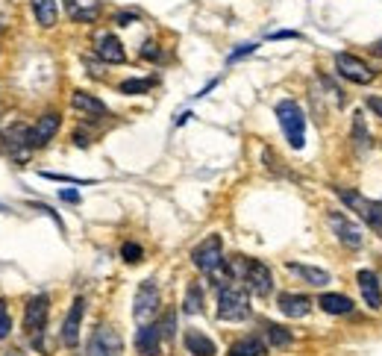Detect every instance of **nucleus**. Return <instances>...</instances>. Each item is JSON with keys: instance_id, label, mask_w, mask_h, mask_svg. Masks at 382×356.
Here are the masks:
<instances>
[{"instance_id": "3", "label": "nucleus", "mask_w": 382, "mask_h": 356, "mask_svg": "<svg viewBox=\"0 0 382 356\" xmlns=\"http://www.w3.org/2000/svg\"><path fill=\"white\" fill-rule=\"evenodd\" d=\"M191 262H194L197 271L209 274V277H212L215 271H221L224 262H227V259H224V241H221V236H215V233L206 236L200 245L191 250Z\"/></svg>"}, {"instance_id": "17", "label": "nucleus", "mask_w": 382, "mask_h": 356, "mask_svg": "<svg viewBox=\"0 0 382 356\" xmlns=\"http://www.w3.org/2000/svg\"><path fill=\"white\" fill-rule=\"evenodd\" d=\"M279 312L286 318H306L312 312V300L306 295H294V291H286V295H279Z\"/></svg>"}, {"instance_id": "24", "label": "nucleus", "mask_w": 382, "mask_h": 356, "mask_svg": "<svg viewBox=\"0 0 382 356\" xmlns=\"http://www.w3.org/2000/svg\"><path fill=\"white\" fill-rule=\"evenodd\" d=\"M265 338H268L271 348H288L294 342L291 330H286L282 324H265Z\"/></svg>"}, {"instance_id": "18", "label": "nucleus", "mask_w": 382, "mask_h": 356, "mask_svg": "<svg viewBox=\"0 0 382 356\" xmlns=\"http://www.w3.org/2000/svg\"><path fill=\"white\" fill-rule=\"evenodd\" d=\"M318 306L326 315H350L353 312V300L347 295H336V291H326L318 298Z\"/></svg>"}, {"instance_id": "7", "label": "nucleus", "mask_w": 382, "mask_h": 356, "mask_svg": "<svg viewBox=\"0 0 382 356\" xmlns=\"http://www.w3.org/2000/svg\"><path fill=\"white\" fill-rule=\"evenodd\" d=\"M336 71H338V77L350 80V83H356V86H368L376 77L371 65L359 56H353V53H336Z\"/></svg>"}, {"instance_id": "5", "label": "nucleus", "mask_w": 382, "mask_h": 356, "mask_svg": "<svg viewBox=\"0 0 382 356\" xmlns=\"http://www.w3.org/2000/svg\"><path fill=\"white\" fill-rule=\"evenodd\" d=\"M47 315H51V298L47 295H36L27 303V312H24V330L30 333V338L36 342V348H42V333H44V324Z\"/></svg>"}, {"instance_id": "2", "label": "nucleus", "mask_w": 382, "mask_h": 356, "mask_svg": "<svg viewBox=\"0 0 382 356\" xmlns=\"http://www.w3.org/2000/svg\"><path fill=\"white\" fill-rule=\"evenodd\" d=\"M276 118H279V127H282V133H286L291 148L303 151V144H306V115H303V109L294 101H279L276 103Z\"/></svg>"}, {"instance_id": "21", "label": "nucleus", "mask_w": 382, "mask_h": 356, "mask_svg": "<svg viewBox=\"0 0 382 356\" xmlns=\"http://www.w3.org/2000/svg\"><path fill=\"white\" fill-rule=\"evenodd\" d=\"M32 6V15L42 27H56V18H59V9H56V0H30Z\"/></svg>"}, {"instance_id": "41", "label": "nucleus", "mask_w": 382, "mask_h": 356, "mask_svg": "<svg viewBox=\"0 0 382 356\" xmlns=\"http://www.w3.org/2000/svg\"><path fill=\"white\" fill-rule=\"evenodd\" d=\"M65 4H68V6H71V9H74V4H77V0H65Z\"/></svg>"}, {"instance_id": "28", "label": "nucleus", "mask_w": 382, "mask_h": 356, "mask_svg": "<svg viewBox=\"0 0 382 356\" xmlns=\"http://www.w3.org/2000/svg\"><path fill=\"white\" fill-rule=\"evenodd\" d=\"M121 256H124V262L139 265L141 259H144V250H141V245H136V241H124V245H121Z\"/></svg>"}, {"instance_id": "1", "label": "nucleus", "mask_w": 382, "mask_h": 356, "mask_svg": "<svg viewBox=\"0 0 382 356\" xmlns=\"http://www.w3.org/2000/svg\"><path fill=\"white\" fill-rule=\"evenodd\" d=\"M250 315V298H247V286L227 283L218 291V318L221 321H244Z\"/></svg>"}, {"instance_id": "35", "label": "nucleus", "mask_w": 382, "mask_h": 356, "mask_svg": "<svg viewBox=\"0 0 382 356\" xmlns=\"http://www.w3.org/2000/svg\"><path fill=\"white\" fill-rule=\"evenodd\" d=\"M253 51H256V44H241V47H238V51H236V53H229V62H238L241 56H250Z\"/></svg>"}, {"instance_id": "33", "label": "nucleus", "mask_w": 382, "mask_h": 356, "mask_svg": "<svg viewBox=\"0 0 382 356\" xmlns=\"http://www.w3.org/2000/svg\"><path fill=\"white\" fill-rule=\"evenodd\" d=\"M162 56V51H159V47L153 44V42H147L144 47H141V59H151V62H156Z\"/></svg>"}, {"instance_id": "20", "label": "nucleus", "mask_w": 382, "mask_h": 356, "mask_svg": "<svg viewBox=\"0 0 382 356\" xmlns=\"http://www.w3.org/2000/svg\"><path fill=\"white\" fill-rule=\"evenodd\" d=\"M286 268L291 271V274H297V277H303L309 286H326L329 283V274L324 271V268H312V265H300V262H286Z\"/></svg>"}, {"instance_id": "11", "label": "nucleus", "mask_w": 382, "mask_h": 356, "mask_svg": "<svg viewBox=\"0 0 382 356\" xmlns=\"http://www.w3.org/2000/svg\"><path fill=\"white\" fill-rule=\"evenodd\" d=\"M59 127H62L59 112H47V115H42L30 127V148H44V144L59 133Z\"/></svg>"}, {"instance_id": "4", "label": "nucleus", "mask_w": 382, "mask_h": 356, "mask_svg": "<svg viewBox=\"0 0 382 356\" xmlns=\"http://www.w3.org/2000/svg\"><path fill=\"white\" fill-rule=\"evenodd\" d=\"M336 194L338 198L353 209V212H359V218L371 227V230L376 233V236H382V206L379 203H374V201H368V198H362L359 191H353V189H336Z\"/></svg>"}, {"instance_id": "12", "label": "nucleus", "mask_w": 382, "mask_h": 356, "mask_svg": "<svg viewBox=\"0 0 382 356\" xmlns=\"http://www.w3.org/2000/svg\"><path fill=\"white\" fill-rule=\"evenodd\" d=\"M82 315H86V300H82V298H74L71 312H68V318H65V324H62V345H65V348H77Z\"/></svg>"}, {"instance_id": "26", "label": "nucleus", "mask_w": 382, "mask_h": 356, "mask_svg": "<svg viewBox=\"0 0 382 356\" xmlns=\"http://www.w3.org/2000/svg\"><path fill=\"white\" fill-rule=\"evenodd\" d=\"M353 141H356L359 151L371 148V129H368V124H364L362 112H356V115H353Z\"/></svg>"}, {"instance_id": "16", "label": "nucleus", "mask_w": 382, "mask_h": 356, "mask_svg": "<svg viewBox=\"0 0 382 356\" xmlns=\"http://www.w3.org/2000/svg\"><path fill=\"white\" fill-rule=\"evenodd\" d=\"M97 56L109 65H121L127 62V51L118 36H112V32H103V36H97Z\"/></svg>"}, {"instance_id": "29", "label": "nucleus", "mask_w": 382, "mask_h": 356, "mask_svg": "<svg viewBox=\"0 0 382 356\" xmlns=\"http://www.w3.org/2000/svg\"><path fill=\"white\" fill-rule=\"evenodd\" d=\"M44 180H56V183H74V186H91L94 180H79V177H68V174H53V171H42Z\"/></svg>"}, {"instance_id": "19", "label": "nucleus", "mask_w": 382, "mask_h": 356, "mask_svg": "<svg viewBox=\"0 0 382 356\" xmlns=\"http://www.w3.org/2000/svg\"><path fill=\"white\" fill-rule=\"evenodd\" d=\"M186 350L191 356H215V353H218L215 342H212L209 336H203L200 330H189L186 333Z\"/></svg>"}, {"instance_id": "39", "label": "nucleus", "mask_w": 382, "mask_h": 356, "mask_svg": "<svg viewBox=\"0 0 382 356\" xmlns=\"http://www.w3.org/2000/svg\"><path fill=\"white\" fill-rule=\"evenodd\" d=\"M74 144H77V148H89V136H82V133H74Z\"/></svg>"}, {"instance_id": "23", "label": "nucleus", "mask_w": 382, "mask_h": 356, "mask_svg": "<svg viewBox=\"0 0 382 356\" xmlns=\"http://www.w3.org/2000/svg\"><path fill=\"white\" fill-rule=\"evenodd\" d=\"M265 353H268V345L256 336H247L229 348V356H265Z\"/></svg>"}, {"instance_id": "13", "label": "nucleus", "mask_w": 382, "mask_h": 356, "mask_svg": "<svg viewBox=\"0 0 382 356\" xmlns=\"http://www.w3.org/2000/svg\"><path fill=\"white\" fill-rule=\"evenodd\" d=\"M162 327L156 321L151 324H141V330L136 333V348L141 356H159L162 353Z\"/></svg>"}, {"instance_id": "6", "label": "nucleus", "mask_w": 382, "mask_h": 356, "mask_svg": "<svg viewBox=\"0 0 382 356\" xmlns=\"http://www.w3.org/2000/svg\"><path fill=\"white\" fill-rule=\"evenodd\" d=\"M156 312H159V288L153 280H144L136 291V300H132V318L139 324H151L156 321Z\"/></svg>"}, {"instance_id": "9", "label": "nucleus", "mask_w": 382, "mask_h": 356, "mask_svg": "<svg viewBox=\"0 0 382 356\" xmlns=\"http://www.w3.org/2000/svg\"><path fill=\"white\" fill-rule=\"evenodd\" d=\"M244 286L247 291H253L259 298H268L274 291V274L271 268L259 262V259H247V271H244Z\"/></svg>"}, {"instance_id": "27", "label": "nucleus", "mask_w": 382, "mask_h": 356, "mask_svg": "<svg viewBox=\"0 0 382 356\" xmlns=\"http://www.w3.org/2000/svg\"><path fill=\"white\" fill-rule=\"evenodd\" d=\"M156 86L153 77H136V80H124L121 83V94H144Z\"/></svg>"}, {"instance_id": "32", "label": "nucleus", "mask_w": 382, "mask_h": 356, "mask_svg": "<svg viewBox=\"0 0 382 356\" xmlns=\"http://www.w3.org/2000/svg\"><path fill=\"white\" fill-rule=\"evenodd\" d=\"M174 324H177V315H174V312H168V315L162 318L159 327H162V336H165V338H171V336H174Z\"/></svg>"}, {"instance_id": "8", "label": "nucleus", "mask_w": 382, "mask_h": 356, "mask_svg": "<svg viewBox=\"0 0 382 356\" xmlns=\"http://www.w3.org/2000/svg\"><path fill=\"white\" fill-rule=\"evenodd\" d=\"M86 353L89 356H121L124 353V338L112 327H97L89 338Z\"/></svg>"}, {"instance_id": "36", "label": "nucleus", "mask_w": 382, "mask_h": 356, "mask_svg": "<svg viewBox=\"0 0 382 356\" xmlns=\"http://www.w3.org/2000/svg\"><path fill=\"white\" fill-rule=\"evenodd\" d=\"M59 198H62V201H68V203H79V191H71V189H62V191H59Z\"/></svg>"}, {"instance_id": "25", "label": "nucleus", "mask_w": 382, "mask_h": 356, "mask_svg": "<svg viewBox=\"0 0 382 356\" xmlns=\"http://www.w3.org/2000/svg\"><path fill=\"white\" fill-rule=\"evenodd\" d=\"M203 310V288L197 286V283H191L189 288H186V300H182V312L186 315H197Z\"/></svg>"}, {"instance_id": "15", "label": "nucleus", "mask_w": 382, "mask_h": 356, "mask_svg": "<svg viewBox=\"0 0 382 356\" xmlns=\"http://www.w3.org/2000/svg\"><path fill=\"white\" fill-rule=\"evenodd\" d=\"M356 280H359L362 300L368 303V310H379V306H382V288H379L376 274H374V271H368V268H362V271L356 274Z\"/></svg>"}, {"instance_id": "34", "label": "nucleus", "mask_w": 382, "mask_h": 356, "mask_svg": "<svg viewBox=\"0 0 382 356\" xmlns=\"http://www.w3.org/2000/svg\"><path fill=\"white\" fill-rule=\"evenodd\" d=\"M136 18H139L136 12H118V15H115V24H118V27H129Z\"/></svg>"}, {"instance_id": "40", "label": "nucleus", "mask_w": 382, "mask_h": 356, "mask_svg": "<svg viewBox=\"0 0 382 356\" xmlns=\"http://www.w3.org/2000/svg\"><path fill=\"white\" fill-rule=\"evenodd\" d=\"M6 356H24V353H21V350H9Z\"/></svg>"}, {"instance_id": "22", "label": "nucleus", "mask_w": 382, "mask_h": 356, "mask_svg": "<svg viewBox=\"0 0 382 356\" xmlns=\"http://www.w3.org/2000/svg\"><path fill=\"white\" fill-rule=\"evenodd\" d=\"M6 141H9V148L15 151V156H24V151H32L30 148V129L24 127V124H15V127H9L6 129Z\"/></svg>"}, {"instance_id": "31", "label": "nucleus", "mask_w": 382, "mask_h": 356, "mask_svg": "<svg viewBox=\"0 0 382 356\" xmlns=\"http://www.w3.org/2000/svg\"><path fill=\"white\" fill-rule=\"evenodd\" d=\"M74 21H94L101 15V6H89V9H71Z\"/></svg>"}, {"instance_id": "10", "label": "nucleus", "mask_w": 382, "mask_h": 356, "mask_svg": "<svg viewBox=\"0 0 382 356\" xmlns=\"http://www.w3.org/2000/svg\"><path fill=\"white\" fill-rule=\"evenodd\" d=\"M329 227H332V233L338 236V241L344 248H353V250H359L362 245H364V236H362V230L359 227L347 218L344 212H329Z\"/></svg>"}, {"instance_id": "30", "label": "nucleus", "mask_w": 382, "mask_h": 356, "mask_svg": "<svg viewBox=\"0 0 382 356\" xmlns=\"http://www.w3.org/2000/svg\"><path fill=\"white\" fill-rule=\"evenodd\" d=\"M12 333V318H9V310H6V300H0V338Z\"/></svg>"}, {"instance_id": "37", "label": "nucleus", "mask_w": 382, "mask_h": 356, "mask_svg": "<svg viewBox=\"0 0 382 356\" xmlns=\"http://www.w3.org/2000/svg\"><path fill=\"white\" fill-rule=\"evenodd\" d=\"M271 39H300V32H294V30H279V32H271Z\"/></svg>"}, {"instance_id": "38", "label": "nucleus", "mask_w": 382, "mask_h": 356, "mask_svg": "<svg viewBox=\"0 0 382 356\" xmlns=\"http://www.w3.org/2000/svg\"><path fill=\"white\" fill-rule=\"evenodd\" d=\"M368 109L376 112V115L382 118V97H368Z\"/></svg>"}, {"instance_id": "14", "label": "nucleus", "mask_w": 382, "mask_h": 356, "mask_svg": "<svg viewBox=\"0 0 382 356\" xmlns=\"http://www.w3.org/2000/svg\"><path fill=\"white\" fill-rule=\"evenodd\" d=\"M71 106L77 112H82L86 118H103V115H109V106L101 101V97H94L91 91H82V89H77L71 94Z\"/></svg>"}]
</instances>
